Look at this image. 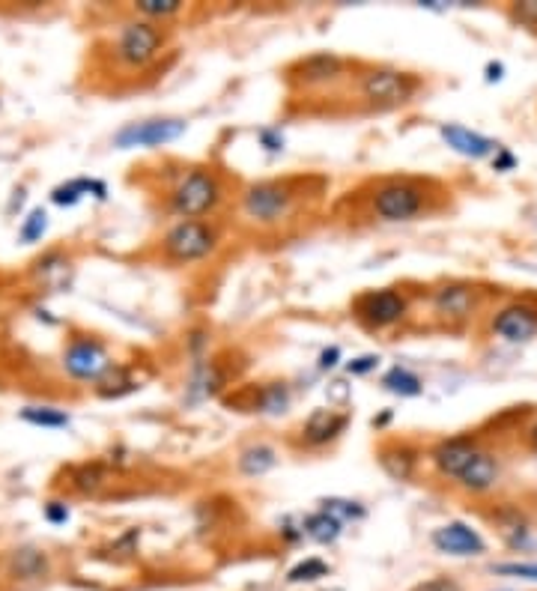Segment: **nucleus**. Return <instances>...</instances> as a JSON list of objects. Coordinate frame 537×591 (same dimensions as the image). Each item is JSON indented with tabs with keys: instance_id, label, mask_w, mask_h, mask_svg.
I'll return each mask as SVG.
<instances>
[{
	"instance_id": "nucleus-1",
	"label": "nucleus",
	"mask_w": 537,
	"mask_h": 591,
	"mask_svg": "<svg viewBox=\"0 0 537 591\" xmlns=\"http://www.w3.org/2000/svg\"><path fill=\"white\" fill-rule=\"evenodd\" d=\"M308 180H260L242 192V215L257 227H281L305 206Z\"/></svg>"
},
{
	"instance_id": "nucleus-2",
	"label": "nucleus",
	"mask_w": 537,
	"mask_h": 591,
	"mask_svg": "<svg viewBox=\"0 0 537 591\" xmlns=\"http://www.w3.org/2000/svg\"><path fill=\"white\" fill-rule=\"evenodd\" d=\"M436 186L430 180H415V177H391L382 180L370 192V212L376 221L385 224H400V221H415L430 215L439 203Z\"/></svg>"
},
{
	"instance_id": "nucleus-3",
	"label": "nucleus",
	"mask_w": 537,
	"mask_h": 591,
	"mask_svg": "<svg viewBox=\"0 0 537 591\" xmlns=\"http://www.w3.org/2000/svg\"><path fill=\"white\" fill-rule=\"evenodd\" d=\"M227 197V186L221 171L209 165H191L177 177V183L168 192V209L177 215L179 221L188 218H206L212 215L221 200Z\"/></svg>"
},
{
	"instance_id": "nucleus-4",
	"label": "nucleus",
	"mask_w": 537,
	"mask_h": 591,
	"mask_svg": "<svg viewBox=\"0 0 537 591\" xmlns=\"http://www.w3.org/2000/svg\"><path fill=\"white\" fill-rule=\"evenodd\" d=\"M424 87V78L394 66H367L356 75L358 102L367 111H394L409 105Z\"/></svg>"
},
{
	"instance_id": "nucleus-5",
	"label": "nucleus",
	"mask_w": 537,
	"mask_h": 591,
	"mask_svg": "<svg viewBox=\"0 0 537 591\" xmlns=\"http://www.w3.org/2000/svg\"><path fill=\"white\" fill-rule=\"evenodd\" d=\"M168 48V30L159 21L150 18H135L120 27L114 39V60L123 69H147L162 51Z\"/></svg>"
},
{
	"instance_id": "nucleus-6",
	"label": "nucleus",
	"mask_w": 537,
	"mask_h": 591,
	"mask_svg": "<svg viewBox=\"0 0 537 591\" xmlns=\"http://www.w3.org/2000/svg\"><path fill=\"white\" fill-rule=\"evenodd\" d=\"M218 245H221V233L206 218L177 221L162 239V251L171 263H200L212 257Z\"/></svg>"
},
{
	"instance_id": "nucleus-7",
	"label": "nucleus",
	"mask_w": 537,
	"mask_h": 591,
	"mask_svg": "<svg viewBox=\"0 0 537 591\" xmlns=\"http://www.w3.org/2000/svg\"><path fill=\"white\" fill-rule=\"evenodd\" d=\"M350 69H353V63L347 57L332 54V51H317V54L293 60L284 69V78L296 90H323V87H335V84L353 78Z\"/></svg>"
},
{
	"instance_id": "nucleus-8",
	"label": "nucleus",
	"mask_w": 537,
	"mask_h": 591,
	"mask_svg": "<svg viewBox=\"0 0 537 591\" xmlns=\"http://www.w3.org/2000/svg\"><path fill=\"white\" fill-rule=\"evenodd\" d=\"M406 314H409V296L397 287L364 290L353 299V317L370 332L391 329V326L403 323Z\"/></svg>"
},
{
	"instance_id": "nucleus-9",
	"label": "nucleus",
	"mask_w": 537,
	"mask_h": 591,
	"mask_svg": "<svg viewBox=\"0 0 537 591\" xmlns=\"http://www.w3.org/2000/svg\"><path fill=\"white\" fill-rule=\"evenodd\" d=\"M481 305H484V290H478L475 284H466V281H451V284H442L430 293V311L445 326L469 323L481 311Z\"/></svg>"
},
{
	"instance_id": "nucleus-10",
	"label": "nucleus",
	"mask_w": 537,
	"mask_h": 591,
	"mask_svg": "<svg viewBox=\"0 0 537 591\" xmlns=\"http://www.w3.org/2000/svg\"><path fill=\"white\" fill-rule=\"evenodd\" d=\"M185 129H188V123H185V120H177V117L141 120V123H129L126 129H120V132L114 135V144H117L120 150H129V147H162V144L177 141Z\"/></svg>"
},
{
	"instance_id": "nucleus-11",
	"label": "nucleus",
	"mask_w": 537,
	"mask_h": 591,
	"mask_svg": "<svg viewBox=\"0 0 537 591\" xmlns=\"http://www.w3.org/2000/svg\"><path fill=\"white\" fill-rule=\"evenodd\" d=\"M478 454H481V442L475 436H451V439H442L430 451V460H433V469L442 478L460 481V475L472 466V460Z\"/></svg>"
},
{
	"instance_id": "nucleus-12",
	"label": "nucleus",
	"mask_w": 537,
	"mask_h": 591,
	"mask_svg": "<svg viewBox=\"0 0 537 591\" xmlns=\"http://www.w3.org/2000/svg\"><path fill=\"white\" fill-rule=\"evenodd\" d=\"M63 365L69 371V377L75 380H102L114 365L108 362V353L102 350L99 341H90V338H78L69 344L66 356H63Z\"/></svg>"
},
{
	"instance_id": "nucleus-13",
	"label": "nucleus",
	"mask_w": 537,
	"mask_h": 591,
	"mask_svg": "<svg viewBox=\"0 0 537 591\" xmlns=\"http://www.w3.org/2000/svg\"><path fill=\"white\" fill-rule=\"evenodd\" d=\"M490 332L499 335L502 341H511V344L532 341L537 335V305H529V302L505 305L502 311L493 314Z\"/></svg>"
},
{
	"instance_id": "nucleus-14",
	"label": "nucleus",
	"mask_w": 537,
	"mask_h": 591,
	"mask_svg": "<svg viewBox=\"0 0 537 591\" xmlns=\"http://www.w3.org/2000/svg\"><path fill=\"white\" fill-rule=\"evenodd\" d=\"M433 547L448 556H481L487 553V541L466 523L454 520L433 532Z\"/></svg>"
},
{
	"instance_id": "nucleus-15",
	"label": "nucleus",
	"mask_w": 537,
	"mask_h": 591,
	"mask_svg": "<svg viewBox=\"0 0 537 591\" xmlns=\"http://www.w3.org/2000/svg\"><path fill=\"white\" fill-rule=\"evenodd\" d=\"M376 460L382 466V472L394 481H409L418 469V460H421V451L406 442V439H391V442H382L379 451H376Z\"/></svg>"
},
{
	"instance_id": "nucleus-16",
	"label": "nucleus",
	"mask_w": 537,
	"mask_h": 591,
	"mask_svg": "<svg viewBox=\"0 0 537 591\" xmlns=\"http://www.w3.org/2000/svg\"><path fill=\"white\" fill-rule=\"evenodd\" d=\"M439 135H442V141H445L454 153H460V156H466V159H487V156H493V153L502 150V144H496L493 138H487V135H481V132H472V129H466V126H457V123L439 126Z\"/></svg>"
},
{
	"instance_id": "nucleus-17",
	"label": "nucleus",
	"mask_w": 537,
	"mask_h": 591,
	"mask_svg": "<svg viewBox=\"0 0 537 591\" xmlns=\"http://www.w3.org/2000/svg\"><path fill=\"white\" fill-rule=\"evenodd\" d=\"M350 424V415L347 412H338V409H317L311 412V418L302 424V442L311 445V448H323L329 442H335Z\"/></svg>"
},
{
	"instance_id": "nucleus-18",
	"label": "nucleus",
	"mask_w": 537,
	"mask_h": 591,
	"mask_svg": "<svg viewBox=\"0 0 537 591\" xmlns=\"http://www.w3.org/2000/svg\"><path fill=\"white\" fill-rule=\"evenodd\" d=\"M499 478H502V463H499V457H496L493 451L481 448V454L472 460V466L460 475L457 484H460L466 493L484 496V493H490V490L499 487Z\"/></svg>"
},
{
	"instance_id": "nucleus-19",
	"label": "nucleus",
	"mask_w": 537,
	"mask_h": 591,
	"mask_svg": "<svg viewBox=\"0 0 537 591\" xmlns=\"http://www.w3.org/2000/svg\"><path fill=\"white\" fill-rule=\"evenodd\" d=\"M248 397H251V403H248L251 412L281 415L290 406V389H287V383H266L260 389H251Z\"/></svg>"
},
{
	"instance_id": "nucleus-20",
	"label": "nucleus",
	"mask_w": 537,
	"mask_h": 591,
	"mask_svg": "<svg viewBox=\"0 0 537 591\" xmlns=\"http://www.w3.org/2000/svg\"><path fill=\"white\" fill-rule=\"evenodd\" d=\"M236 466H239V472H242V475H251V478L266 475L269 469H275V466H278V451H275L272 445H263V442L248 445V448L239 454Z\"/></svg>"
},
{
	"instance_id": "nucleus-21",
	"label": "nucleus",
	"mask_w": 537,
	"mask_h": 591,
	"mask_svg": "<svg viewBox=\"0 0 537 591\" xmlns=\"http://www.w3.org/2000/svg\"><path fill=\"white\" fill-rule=\"evenodd\" d=\"M341 529H344V520H338L335 514H329V511L323 508V511H317V514H311V517L305 520L302 535L314 538L317 544H332V541L341 538Z\"/></svg>"
},
{
	"instance_id": "nucleus-22",
	"label": "nucleus",
	"mask_w": 537,
	"mask_h": 591,
	"mask_svg": "<svg viewBox=\"0 0 537 591\" xmlns=\"http://www.w3.org/2000/svg\"><path fill=\"white\" fill-rule=\"evenodd\" d=\"M499 532H502L505 544L514 547V550L529 544V520L517 508H508V511L499 514Z\"/></svg>"
},
{
	"instance_id": "nucleus-23",
	"label": "nucleus",
	"mask_w": 537,
	"mask_h": 591,
	"mask_svg": "<svg viewBox=\"0 0 537 591\" xmlns=\"http://www.w3.org/2000/svg\"><path fill=\"white\" fill-rule=\"evenodd\" d=\"M382 386H385V392L391 394H400V397H415V394H421V380L412 374V371H406V368H391L385 377H382Z\"/></svg>"
},
{
	"instance_id": "nucleus-24",
	"label": "nucleus",
	"mask_w": 537,
	"mask_h": 591,
	"mask_svg": "<svg viewBox=\"0 0 537 591\" xmlns=\"http://www.w3.org/2000/svg\"><path fill=\"white\" fill-rule=\"evenodd\" d=\"M135 12H141L144 18L162 24V21H168V18H174V15L182 12V3L179 0H138Z\"/></svg>"
},
{
	"instance_id": "nucleus-25",
	"label": "nucleus",
	"mask_w": 537,
	"mask_h": 591,
	"mask_svg": "<svg viewBox=\"0 0 537 591\" xmlns=\"http://www.w3.org/2000/svg\"><path fill=\"white\" fill-rule=\"evenodd\" d=\"M24 421L36 424V427H66L69 424V415L66 412H57V409H48V406H30L21 412Z\"/></svg>"
},
{
	"instance_id": "nucleus-26",
	"label": "nucleus",
	"mask_w": 537,
	"mask_h": 591,
	"mask_svg": "<svg viewBox=\"0 0 537 591\" xmlns=\"http://www.w3.org/2000/svg\"><path fill=\"white\" fill-rule=\"evenodd\" d=\"M508 18L517 27H523L529 33H537V0H517V3H511L508 6Z\"/></svg>"
},
{
	"instance_id": "nucleus-27",
	"label": "nucleus",
	"mask_w": 537,
	"mask_h": 591,
	"mask_svg": "<svg viewBox=\"0 0 537 591\" xmlns=\"http://www.w3.org/2000/svg\"><path fill=\"white\" fill-rule=\"evenodd\" d=\"M320 577H329V565H326L323 559H305V562H299V565L287 574L290 583H314V580H320Z\"/></svg>"
},
{
	"instance_id": "nucleus-28",
	"label": "nucleus",
	"mask_w": 537,
	"mask_h": 591,
	"mask_svg": "<svg viewBox=\"0 0 537 591\" xmlns=\"http://www.w3.org/2000/svg\"><path fill=\"white\" fill-rule=\"evenodd\" d=\"M493 574L537 583V562H502V565H493Z\"/></svg>"
},
{
	"instance_id": "nucleus-29",
	"label": "nucleus",
	"mask_w": 537,
	"mask_h": 591,
	"mask_svg": "<svg viewBox=\"0 0 537 591\" xmlns=\"http://www.w3.org/2000/svg\"><path fill=\"white\" fill-rule=\"evenodd\" d=\"M45 224H48V215H45L42 209H33V212L27 215L24 227H21V239H24V242H36V239L45 233Z\"/></svg>"
},
{
	"instance_id": "nucleus-30",
	"label": "nucleus",
	"mask_w": 537,
	"mask_h": 591,
	"mask_svg": "<svg viewBox=\"0 0 537 591\" xmlns=\"http://www.w3.org/2000/svg\"><path fill=\"white\" fill-rule=\"evenodd\" d=\"M376 365H379V356H358V359H353V362L347 365V371H350L353 377H364V374L376 371Z\"/></svg>"
},
{
	"instance_id": "nucleus-31",
	"label": "nucleus",
	"mask_w": 537,
	"mask_h": 591,
	"mask_svg": "<svg viewBox=\"0 0 537 591\" xmlns=\"http://www.w3.org/2000/svg\"><path fill=\"white\" fill-rule=\"evenodd\" d=\"M45 514H48V520H54V523L69 520V508H66V505H60V502H51V505L45 508Z\"/></svg>"
},
{
	"instance_id": "nucleus-32",
	"label": "nucleus",
	"mask_w": 537,
	"mask_h": 591,
	"mask_svg": "<svg viewBox=\"0 0 537 591\" xmlns=\"http://www.w3.org/2000/svg\"><path fill=\"white\" fill-rule=\"evenodd\" d=\"M493 165H496V171H511V168L517 165V159H514L508 150H499V153H496V159H493Z\"/></svg>"
},
{
	"instance_id": "nucleus-33",
	"label": "nucleus",
	"mask_w": 537,
	"mask_h": 591,
	"mask_svg": "<svg viewBox=\"0 0 537 591\" xmlns=\"http://www.w3.org/2000/svg\"><path fill=\"white\" fill-rule=\"evenodd\" d=\"M338 359H341V350H338V347H332V350H326V353L320 356V368H323V371H329V368H335V365H338Z\"/></svg>"
},
{
	"instance_id": "nucleus-34",
	"label": "nucleus",
	"mask_w": 537,
	"mask_h": 591,
	"mask_svg": "<svg viewBox=\"0 0 537 591\" xmlns=\"http://www.w3.org/2000/svg\"><path fill=\"white\" fill-rule=\"evenodd\" d=\"M487 72H490V75H487V81H499V78H502V72H505V66H502V63H496V66L490 63V66H487Z\"/></svg>"
},
{
	"instance_id": "nucleus-35",
	"label": "nucleus",
	"mask_w": 537,
	"mask_h": 591,
	"mask_svg": "<svg viewBox=\"0 0 537 591\" xmlns=\"http://www.w3.org/2000/svg\"><path fill=\"white\" fill-rule=\"evenodd\" d=\"M526 442H529V448L537 454V421L529 427V430H526Z\"/></svg>"
}]
</instances>
